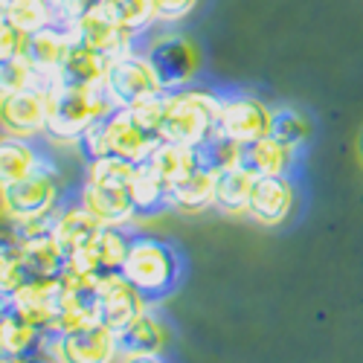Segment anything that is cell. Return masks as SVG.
Returning a JSON list of instances; mask_svg holds the SVG:
<instances>
[{
  "instance_id": "1",
  "label": "cell",
  "mask_w": 363,
  "mask_h": 363,
  "mask_svg": "<svg viewBox=\"0 0 363 363\" xmlns=\"http://www.w3.org/2000/svg\"><path fill=\"white\" fill-rule=\"evenodd\" d=\"M186 274L180 250L172 241L155 235H134L123 264V277L143 294L148 306H157L172 296Z\"/></svg>"
},
{
  "instance_id": "2",
  "label": "cell",
  "mask_w": 363,
  "mask_h": 363,
  "mask_svg": "<svg viewBox=\"0 0 363 363\" xmlns=\"http://www.w3.org/2000/svg\"><path fill=\"white\" fill-rule=\"evenodd\" d=\"M102 84H70L58 82L50 87V116L47 137L55 143H79V137L99 119L113 113Z\"/></svg>"
},
{
  "instance_id": "3",
  "label": "cell",
  "mask_w": 363,
  "mask_h": 363,
  "mask_svg": "<svg viewBox=\"0 0 363 363\" xmlns=\"http://www.w3.org/2000/svg\"><path fill=\"white\" fill-rule=\"evenodd\" d=\"M157 143H160V137L148 134L131 116L128 108H116L113 113H108L105 119H99V123L90 125L79 137L76 145H79L82 157L87 163L99 160V157H108V155L131 160V163H145Z\"/></svg>"
},
{
  "instance_id": "4",
  "label": "cell",
  "mask_w": 363,
  "mask_h": 363,
  "mask_svg": "<svg viewBox=\"0 0 363 363\" xmlns=\"http://www.w3.org/2000/svg\"><path fill=\"white\" fill-rule=\"evenodd\" d=\"M218 111H221V96L213 94V90H198V87L172 90V94H166L163 140L201 148L218 131Z\"/></svg>"
},
{
  "instance_id": "5",
  "label": "cell",
  "mask_w": 363,
  "mask_h": 363,
  "mask_svg": "<svg viewBox=\"0 0 363 363\" xmlns=\"http://www.w3.org/2000/svg\"><path fill=\"white\" fill-rule=\"evenodd\" d=\"M35 352L52 363H116L119 335L105 323L73 331H47Z\"/></svg>"
},
{
  "instance_id": "6",
  "label": "cell",
  "mask_w": 363,
  "mask_h": 363,
  "mask_svg": "<svg viewBox=\"0 0 363 363\" xmlns=\"http://www.w3.org/2000/svg\"><path fill=\"white\" fill-rule=\"evenodd\" d=\"M102 87H105L108 99L113 102V108H137L148 99L166 94L155 67H151V62L140 47L111 58Z\"/></svg>"
},
{
  "instance_id": "7",
  "label": "cell",
  "mask_w": 363,
  "mask_h": 363,
  "mask_svg": "<svg viewBox=\"0 0 363 363\" xmlns=\"http://www.w3.org/2000/svg\"><path fill=\"white\" fill-rule=\"evenodd\" d=\"M143 52L151 62V67H155L166 94L192 87V82L201 70L198 44L192 38H186L184 33H169V29L166 33H157L155 38H148Z\"/></svg>"
},
{
  "instance_id": "8",
  "label": "cell",
  "mask_w": 363,
  "mask_h": 363,
  "mask_svg": "<svg viewBox=\"0 0 363 363\" xmlns=\"http://www.w3.org/2000/svg\"><path fill=\"white\" fill-rule=\"evenodd\" d=\"M0 206H4L6 218H12V224L44 218V216L55 213V209L62 206V186H58L55 166L47 160L29 177L0 189Z\"/></svg>"
},
{
  "instance_id": "9",
  "label": "cell",
  "mask_w": 363,
  "mask_h": 363,
  "mask_svg": "<svg viewBox=\"0 0 363 363\" xmlns=\"http://www.w3.org/2000/svg\"><path fill=\"white\" fill-rule=\"evenodd\" d=\"M270 119H274V108H267L259 96H250V94L221 96L218 134H224L241 145H250V143L267 137Z\"/></svg>"
},
{
  "instance_id": "10",
  "label": "cell",
  "mask_w": 363,
  "mask_h": 363,
  "mask_svg": "<svg viewBox=\"0 0 363 363\" xmlns=\"http://www.w3.org/2000/svg\"><path fill=\"white\" fill-rule=\"evenodd\" d=\"M47 116H50V87L44 84H33L0 99V128L6 134L23 140L47 137Z\"/></svg>"
},
{
  "instance_id": "11",
  "label": "cell",
  "mask_w": 363,
  "mask_h": 363,
  "mask_svg": "<svg viewBox=\"0 0 363 363\" xmlns=\"http://www.w3.org/2000/svg\"><path fill=\"white\" fill-rule=\"evenodd\" d=\"M96 306H99V320L119 335L148 308V302L123 277V270H113V274H99L96 279Z\"/></svg>"
},
{
  "instance_id": "12",
  "label": "cell",
  "mask_w": 363,
  "mask_h": 363,
  "mask_svg": "<svg viewBox=\"0 0 363 363\" xmlns=\"http://www.w3.org/2000/svg\"><path fill=\"white\" fill-rule=\"evenodd\" d=\"M12 308L44 335L52 331L58 314H62V279L58 277H29L12 296Z\"/></svg>"
},
{
  "instance_id": "13",
  "label": "cell",
  "mask_w": 363,
  "mask_h": 363,
  "mask_svg": "<svg viewBox=\"0 0 363 363\" xmlns=\"http://www.w3.org/2000/svg\"><path fill=\"white\" fill-rule=\"evenodd\" d=\"M131 238L134 235L125 227H102L87 247L67 256V267L79 270V274H94V277L123 270Z\"/></svg>"
},
{
  "instance_id": "14",
  "label": "cell",
  "mask_w": 363,
  "mask_h": 363,
  "mask_svg": "<svg viewBox=\"0 0 363 363\" xmlns=\"http://www.w3.org/2000/svg\"><path fill=\"white\" fill-rule=\"evenodd\" d=\"M294 203H296V189L288 174H256L247 216L262 227H279L291 218Z\"/></svg>"
},
{
  "instance_id": "15",
  "label": "cell",
  "mask_w": 363,
  "mask_h": 363,
  "mask_svg": "<svg viewBox=\"0 0 363 363\" xmlns=\"http://www.w3.org/2000/svg\"><path fill=\"white\" fill-rule=\"evenodd\" d=\"M70 44H73V29L62 21L26 38L23 55L29 58V65L35 67L44 87H52V84L62 82V65L67 58Z\"/></svg>"
},
{
  "instance_id": "16",
  "label": "cell",
  "mask_w": 363,
  "mask_h": 363,
  "mask_svg": "<svg viewBox=\"0 0 363 363\" xmlns=\"http://www.w3.org/2000/svg\"><path fill=\"white\" fill-rule=\"evenodd\" d=\"M73 29V38L82 41L84 47L96 50L108 58L113 55H123L128 50H137V35L125 33L108 12L105 6L102 9H94V12H84L82 18H76L73 23H67Z\"/></svg>"
},
{
  "instance_id": "17",
  "label": "cell",
  "mask_w": 363,
  "mask_h": 363,
  "mask_svg": "<svg viewBox=\"0 0 363 363\" xmlns=\"http://www.w3.org/2000/svg\"><path fill=\"white\" fill-rule=\"evenodd\" d=\"M79 201L84 209L96 216L102 227H128L137 218V206L131 201L128 186H96L84 180Z\"/></svg>"
},
{
  "instance_id": "18",
  "label": "cell",
  "mask_w": 363,
  "mask_h": 363,
  "mask_svg": "<svg viewBox=\"0 0 363 363\" xmlns=\"http://www.w3.org/2000/svg\"><path fill=\"white\" fill-rule=\"evenodd\" d=\"M216 184H218V172L201 163L186 177L174 180L169 186V206L180 209V213H203V209L216 206Z\"/></svg>"
},
{
  "instance_id": "19",
  "label": "cell",
  "mask_w": 363,
  "mask_h": 363,
  "mask_svg": "<svg viewBox=\"0 0 363 363\" xmlns=\"http://www.w3.org/2000/svg\"><path fill=\"white\" fill-rule=\"evenodd\" d=\"M102 230V224L96 221V216L90 209L82 206V201L76 203H62L55 209V221H52V235L55 241L70 253L87 247L90 241L96 238V233Z\"/></svg>"
},
{
  "instance_id": "20",
  "label": "cell",
  "mask_w": 363,
  "mask_h": 363,
  "mask_svg": "<svg viewBox=\"0 0 363 363\" xmlns=\"http://www.w3.org/2000/svg\"><path fill=\"white\" fill-rule=\"evenodd\" d=\"M44 163H47V157L35 148L33 140H23V137L6 134V131L0 134V189L29 177Z\"/></svg>"
},
{
  "instance_id": "21",
  "label": "cell",
  "mask_w": 363,
  "mask_h": 363,
  "mask_svg": "<svg viewBox=\"0 0 363 363\" xmlns=\"http://www.w3.org/2000/svg\"><path fill=\"white\" fill-rule=\"evenodd\" d=\"M169 346L166 323L145 308L125 331H119V354H163Z\"/></svg>"
},
{
  "instance_id": "22",
  "label": "cell",
  "mask_w": 363,
  "mask_h": 363,
  "mask_svg": "<svg viewBox=\"0 0 363 363\" xmlns=\"http://www.w3.org/2000/svg\"><path fill=\"white\" fill-rule=\"evenodd\" d=\"M18 253H21L23 267L29 270V277H58L67 267V250L58 245L52 233L21 238L18 241Z\"/></svg>"
},
{
  "instance_id": "23",
  "label": "cell",
  "mask_w": 363,
  "mask_h": 363,
  "mask_svg": "<svg viewBox=\"0 0 363 363\" xmlns=\"http://www.w3.org/2000/svg\"><path fill=\"white\" fill-rule=\"evenodd\" d=\"M128 192L137 206V216H157V213L172 209L169 206V184L148 163H137Z\"/></svg>"
},
{
  "instance_id": "24",
  "label": "cell",
  "mask_w": 363,
  "mask_h": 363,
  "mask_svg": "<svg viewBox=\"0 0 363 363\" xmlns=\"http://www.w3.org/2000/svg\"><path fill=\"white\" fill-rule=\"evenodd\" d=\"M253 184H256V174L245 163L235 166V169H227V172H218L216 206L227 216H247Z\"/></svg>"
},
{
  "instance_id": "25",
  "label": "cell",
  "mask_w": 363,
  "mask_h": 363,
  "mask_svg": "<svg viewBox=\"0 0 363 363\" xmlns=\"http://www.w3.org/2000/svg\"><path fill=\"white\" fill-rule=\"evenodd\" d=\"M145 163L172 186L174 180L186 177L192 169L201 166V151L198 148H189V145H180V143H172V140H160L155 145V151L148 155Z\"/></svg>"
},
{
  "instance_id": "26",
  "label": "cell",
  "mask_w": 363,
  "mask_h": 363,
  "mask_svg": "<svg viewBox=\"0 0 363 363\" xmlns=\"http://www.w3.org/2000/svg\"><path fill=\"white\" fill-rule=\"evenodd\" d=\"M294 160H296V151L282 145L270 134L245 145V166L253 174H291Z\"/></svg>"
},
{
  "instance_id": "27",
  "label": "cell",
  "mask_w": 363,
  "mask_h": 363,
  "mask_svg": "<svg viewBox=\"0 0 363 363\" xmlns=\"http://www.w3.org/2000/svg\"><path fill=\"white\" fill-rule=\"evenodd\" d=\"M108 62H111L108 55L90 50V47H84L82 41L73 38V44L67 50V58L62 65V82H70V84H102Z\"/></svg>"
},
{
  "instance_id": "28",
  "label": "cell",
  "mask_w": 363,
  "mask_h": 363,
  "mask_svg": "<svg viewBox=\"0 0 363 363\" xmlns=\"http://www.w3.org/2000/svg\"><path fill=\"white\" fill-rule=\"evenodd\" d=\"M4 15L21 29L23 35H35L41 29L58 23V6L52 0H9Z\"/></svg>"
},
{
  "instance_id": "29",
  "label": "cell",
  "mask_w": 363,
  "mask_h": 363,
  "mask_svg": "<svg viewBox=\"0 0 363 363\" xmlns=\"http://www.w3.org/2000/svg\"><path fill=\"white\" fill-rule=\"evenodd\" d=\"M44 337V331L35 328L33 323H26L15 308H12V302H9V311L6 317L0 320V346H4L12 357H23V354H33L38 349Z\"/></svg>"
},
{
  "instance_id": "30",
  "label": "cell",
  "mask_w": 363,
  "mask_h": 363,
  "mask_svg": "<svg viewBox=\"0 0 363 363\" xmlns=\"http://www.w3.org/2000/svg\"><path fill=\"white\" fill-rule=\"evenodd\" d=\"M270 137H277L282 145L299 151L311 140V119L296 111V108H274V119H270Z\"/></svg>"
},
{
  "instance_id": "31",
  "label": "cell",
  "mask_w": 363,
  "mask_h": 363,
  "mask_svg": "<svg viewBox=\"0 0 363 363\" xmlns=\"http://www.w3.org/2000/svg\"><path fill=\"white\" fill-rule=\"evenodd\" d=\"M105 12L125 29L131 35H145L151 23L155 21V6H151V0H108L105 4Z\"/></svg>"
},
{
  "instance_id": "32",
  "label": "cell",
  "mask_w": 363,
  "mask_h": 363,
  "mask_svg": "<svg viewBox=\"0 0 363 363\" xmlns=\"http://www.w3.org/2000/svg\"><path fill=\"white\" fill-rule=\"evenodd\" d=\"M201 163L209 166L213 172H227V169H235L245 163V145L224 137L216 131V137H209L201 148Z\"/></svg>"
},
{
  "instance_id": "33",
  "label": "cell",
  "mask_w": 363,
  "mask_h": 363,
  "mask_svg": "<svg viewBox=\"0 0 363 363\" xmlns=\"http://www.w3.org/2000/svg\"><path fill=\"white\" fill-rule=\"evenodd\" d=\"M33 84H41L35 67L29 65L26 55H9L0 58V99H6L18 90H26Z\"/></svg>"
},
{
  "instance_id": "34",
  "label": "cell",
  "mask_w": 363,
  "mask_h": 363,
  "mask_svg": "<svg viewBox=\"0 0 363 363\" xmlns=\"http://www.w3.org/2000/svg\"><path fill=\"white\" fill-rule=\"evenodd\" d=\"M137 163L123 160V157H99V160H90L87 163V184H96V186H128L131 177H134Z\"/></svg>"
},
{
  "instance_id": "35",
  "label": "cell",
  "mask_w": 363,
  "mask_h": 363,
  "mask_svg": "<svg viewBox=\"0 0 363 363\" xmlns=\"http://www.w3.org/2000/svg\"><path fill=\"white\" fill-rule=\"evenodd\" d=\"M198 4L201 0H151V6H155V21L163 26L186 21L198 9Z\"/></svg>"
},
{
  "instance_id": "36",
  "label": "cell",
  "mask_w": 363,
  "mask_h": 363,
  "mask_svg": "<svg viewBox=\"0 0 363 363\" xmlns=\"http://www.w3.org/2000/svg\"><path fill=\"white\" fill-rule=\"evenodd\" d=\"M26 38L29 35H23L21 29L0 12V58H9V55H23V50H26Z\"/></svg>"
},
{
  "instance_id": "37",
  "label": "cell",
  "mask_w": 363,
  "mask_h": 363,
  "mask_svg": "<svg viewBox=\"0 0 363 363\" xmlns=\"http://www.w3.org/2000/svg\"><path fill=\"white\" fill-rule=\"evenodd\" d=\"M105 4H108V0H62V4H58V21H62V23H73L84 12L102 9Z\"/></svg>"
},
{
  "instance_id": "38",
  "label": "cell",
  "mask_w": 363,
  "mask_h": 363,
  "mask_svg": "<svg viewBox=\"0 0 363 363\" xmlns=\"http://www.w3.org/2000/svg\"><path fill=\"white\" fill-rule=\"evenodd\" d=\"M116 363H166L163 354H119Z\"/></svg>"
},
{
  "instance_id": "39",
  "label": "cell",
  "mask_w": 363,
  "mask_h": 363,
  "mask_svg": "<svg viewBox=\"0 0 363 363\" xmlns=\"http://www.w3.org/2000/svg\"><path fill=\"white\" fill-rule=\"evenodd\" d=\"M12 363H52V360H47L44 354H38V352H33V354H23V357H15Z\"/></svg>"
},
{
  "instance_id": "40",
  "label": "cell",
  "mask_w": 363,
  "mask_h": 363,
  "mask_svg": "<svg viewBox=\"0 0 363 363\" xmlns=\"http://www.w3.org/2000/svg\"><path fill=\"white\" fill-rule=\"evenodd\" d=\"M6 311H9V296H6V294H0V320L6 317Z\"/></svg>"
},
{
  "instance_id": "41",
  "label": "cell",
  "mask_w": 363,
  "mask_h": 363,
  "mask_svg": "<svg viewBox=\"0 0 363 363\" xmlns=\"http://www.w3.org/2000/svg\"><path fill=\"white\" fill-rule=\"evenodd\" d=\"M12 360H15V357H12V354H9L4 346H0V363H12Z\"/></svg>"
},
{
  "instance_id": "42",
  "label": "cell",
  "mask_w": 363,
  "mask_h": 363,
  "mask_svg": "<svg viewBox=\"0 0 363 363\" xmlns=\"http://www.w3.org/2000/svg\"><path fill=\"white\" fill-rule=\"evenodd\" d=\"M357 145H360V160H363V131H360V140H357Z\"/></svg>"
},
{
  "instance_id": "43",
  "label": "cell",
  "mask_w": 363,
  "mask_h": 363,
  "mask_svg": "<svg viewBox=\"0 0 363 363\" xmlns=\"http://www.w3.org/2000/svg\"><path fill=\"white\" fill-rule=\"evenodd\" d=\"M52 4H55V6H58V4H62V0H52Z\"/></svg>"
}]
</instances>
